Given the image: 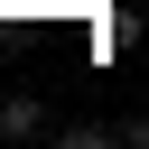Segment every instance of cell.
I'll list each match as a JSON object with an SVG mask.
<instances>
[{"label":"cell","mask_w":149,"mask_h":149,"mask_svg":"<svg viewBox=\"0 0 149 149\" xmlns=\"http://www.w3.org/2000/svg\"><path fill=\"white\" fill-rule=\"evenodd\" d=\"M0 140H56L47 102H37V93H9V102H0Z\"/></svg>","instance_id":"1"},{"label":"cell","mask_w":149,"mask_h":149,"mask_svg":"<svg viewBox=\"0 0 149 149\" xmlns=\"http://www.w3.org/2000/svg\"><path fill=\"white\" fill-rule=\"evenodd\" d=\"M56 140H65V149H102V140H112V121H56Z\"/></svg>","instance_id":"2"},{"label":"cell","mask_w":149,"mask_h":149,"mask_svg":"<svg viewBox=\"0 0 149 149\" xmlns=\"http://www.w3.org/2000/svg\"><path fill=\"white\" fill-rule=\"evenodd\" d=\"M112 140H121V149H149V112H121V121H112Z\"/></svg>","instance_id":"3"}]
</instances>
